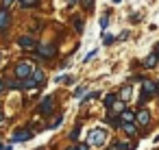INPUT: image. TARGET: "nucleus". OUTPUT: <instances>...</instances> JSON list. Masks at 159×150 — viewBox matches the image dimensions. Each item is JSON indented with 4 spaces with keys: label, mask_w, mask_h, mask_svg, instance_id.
<instances>
[{
    "label": "nucleus",
    "mask_w": 159,
    "mask_h": 150,
    "mask_svg": "<svg viewBox=\"0 0 159 150\" xmlns=\"http://www.w3.org/2000/svg\"><path fill=\"white\" fill-rule=\"evenodd\" d=\"M79 150H89V143H81V146H79Z\"/></svg>",
    "instance_id": "nucleus-26"
},
{
    "label": "nucleus",
    "mask_w": 159,
    "mask_h": 150,
    "mask_svg": "<svg viewBox=\"0 0 159 150\" xmlns=\"http://www.w3.org/2000/svg\"><path fill=\"white\" fill-rule=\"evenodd\" d=\"M37 52H39V57H44V59H52L55 55H57V48L55 46H37Z\"/></svg>",
    "instance_id": "nucleus-6"
},
{
    "label": "nucleus",
    "mask_w": 159,
    "mask_h": 150,
    "mask_svg": "<svg viewBox=\"0 0 159 150\" xmlns=\"http://www.w3.org/2000/svg\"><path fill=\"white\" fill-rule=\"evenodd\" d=\"M9 22H11L9 11H7V9H0V31H5V29L9 26Z\"/></svg>",
    "instance_id": "nucleus-7"
},
{
    "label": "nucleus",
    "mask_w": 159,
    "mask_h": 150,
    "mask_svg": "<svg viewBox=\"0 0 159 150\" xmlns=\"http://www.w3.org/2000/svg\"><path fill=\"white\" fill-rule=\"evenodd\" d=\"M5 89H7V85H5V81H2V78H0V94H2Z\"/></svg>",
    "instance_id": "nucleus-25"
},
{
    "label": "nucleus",
    "mask_w": 159,
    "mask_h": 150,
    "mask_svg": "<svg viewBox=\"0 0 159 150\" xmlns=\"http://www.w3.org/2000/svg\"><path fill=\"white\" fill-rule=\"evenodd\" d=\"M81 5H83V9H87V11H89V9L94 7V0H81Z\"/></svg>",
    "instance_id": "nucleus-17"
},
{
    "label": "nucleus",
    "mask_w": 159,
    "mask_h": 150,
    "mask_svg": "<svg viewBox=\"0 0 159 150\" xmlns=\"http://www.w3.org/2000/svg\"><path fill=\"white\" fill-rule=\"evenodd\" d=\"M120 117H122V122H135V113H133V111H129V109H124Z\"/></svg>",
    "instance_id": "nucleus-13"
},
{
    "label": "nucleus",
    "mask_w": 159,
    "mask_h": 150,
    "mask_svg": "<svg viewBox=\"0 0 159 150\" xmlns=\"http://www.w3.org/2000/svg\"><path fill=\"white\" fill-rule=\"evenodd\" d=\"M122 128H124L126 135H135V133H137V128H135L133 122H122Z\"/></svg>",
    "instance_id": "nucleus-11"
},
{
    "label": "nucleus",
    "mask_w": 159,
    "mask_h": 150,
    "mask_svg": "<svg viewBox=\"0 0 159 150\" xmlns=\"http://www.w3.org/2000/svg\"><path fill=\"white\" fill-rule=\"evenodd\" d=\"M157 61H159V59H157V55L152 52V55H148V57H146V61H144V68L152 70V68H157Z\"/></svg>",
    "instance_id": "nucleus-10"
},
{
    "label": "nucleus",
    "mask_w": 159,
    "mask_h": 150,
    "mask_svg": "<svg viewBox=\"0 0 159 150\" xmlns=\"http://www.w3.org/2000/svg\"><path fill=\"white\" fill-rule=\"evenodd\" d=\"M37 2H39V0H20L22 7H37Z\"/></svg>",
    "instance_id": "nucleus-14"
},
{
    "label": "nucleus",
    "mask_w": 159,
    "mask_h": 150,
    "mask_svg": "<svg viewBox=\"0 0 159 150\" xmlns=\"http://www.w3.org/2000/svg\"><path fill=\"white\" fill-rule=\"evenodd\" d=\"M157 91V85L152 81H144V87H142V96H139V102H146L152 94Z\"/></svg>",
    "instance_id": "nucleus-3"
},
{
    "label": "nucleus",
    "mask_w": 159,
    "mask_h": 150,
    "mask_svg": "<svg viewBox=\"0 0 159 150\" xmlns=\"http://www.w3.org/2000/svg\"><path fill=\"white\" fill-rule=\"evenodd\" d=\"M61 124V115H57L55 120H52V124H50V128H55V126H59Z\"/></svg>",
    "instance_id": "nucleus-19"
},
{
    "label": "nucleus",
    "mask_w": 159,
    "mask_h": 150,
    "mask_svg": "<svg viewBox=\"0 0 159 150\" xmlns=\"http://www.w3.org/2000/svg\"><path fill=\"white\" fill-rule=\"evenodd\" d=\"M107 24H109V20H107V18H102V20H100V29H107Z\"/></svg>",
    "instance_id": "nucleus-23"
},
{
    "label": "nucleus",
    "mask_w": 159,
    "mask_h": 150,
    "mask_svg": "<svg viewBox=\"0 0 159 150\" xmlns=\"http://www.w3.org/2000/svg\"><path fill=\"white\" fill-rule=\"evenodd\" d=\"M113 111L122 113V111H124V102H122V100H116V102H113Z\"/></svg>",
    "instance_id": "nucleus-15"
},
{
    "label": "nucleus",
    "mask_w": 159,
    "mask_h": 150,
    "mask_svg": "<svg viewBox=\"0 0 159 150\" xmlns=\"http://www.w3.org/2000/svg\"><path fill=\"white\" fill-rule=\"evenodd\" d=\"M33 70H35V65H33V63L22 61V63H18V65H16V76H18L20 81H24V78H29V76L33 74Z\"/></svg>",
    "instance_id": "nucleus-1"
},
{
    "label": "nucleus",
    "mask_w": 159,
    "mask_h": 150,
    "mask_svg": "<svg viewBox=\"0 0 159 150\" xmlns=\"http://www.w3.org/2000/svg\"><path fill=\"white\" fill-rule=\"evenodd\" d=\"M129 98H131V85H124V87H122V91H120V100H122V102H126Z\"/></svg>",
    "instance_id": "nucleus-12"
},
{
    "label": "nucleus",
    "mask_w": 159,
    "mask_h": 150,
    "mask_svg": "<svg viewBox=\"0 0 159 150\" xmlns=\"http://www.w3.org/2000/svg\"><path fill=\"white\" fill-rule=\"evenodd\" d=\"M18 46H22V48H35L37 44H35V39H33V37L24 35V37H20V39H18Z\"/></svg>",
    "instance_id": "nucleus-9"
},
{
    "label": "nucleus",
    "mask_w": 159,
    "mask_h": 150,
    "mask_svg": "<svg viewBox=\"0 0 159 150\" xmlns=\"http://www.w3.org/2000/svg\"><path fill=\"white\" fill-rule=\"evenodd\" d=\"M2 120H5V115H2V113H0V122H2Z\"/></svg>",
    "instance_id": "nucleus-29"
},
{
    "label": "nucleus",
    "mask_w": 159,
    "mask_h": 150,
    "mask_svg": "<svg viewBox=\"0 0 159 150\" xmlns=\"http://www.w3.org/2000/svg\"><path fill=\"white\" fill-rule=\"evenodd\" d=\"M11 5H13V0H2V7H5V9H9Z\"/></svg>",
    "instance_id": "nucleus-22"
},
{
    "label": "nucleus",
    "mask_w": 159,
    "mask_h": 150,
    "mask_svg": "<svg viewBox=\"0 0 159 150\" xmlns=\"http://www.w3.org/2000/svg\"><path fill=\"white\" fill-rule=\"evenodd\" d=\"M135 122H137V124H142V126H146V124L150 122V113H148L146 109H142V111L135 115Z\"/></svg>",
    "instance_id": "nucleus-8"
},
{
    "label": "nucleus",
    "mask_w": 159,
    "mask_h": 150,
    "mask_svg": "<svg viewBox=\"0 0 159 150\" xmlns=\"http://www.w3.org/2000/svg\"><path fill=\"white\" fill-rule=\"evenodd\" d=\"M113 102H116V94H109V96L105 98V104H107V107H113Z\"/></svg>",
    "instance_id": "nucleus-16"
},
{
    "label": "nucleus",
    "mask_w": 159,
    "mask_h": 150,
    "mask_svg": "<svg viewBox=\"0 0 159 150\" xmlns=\"http://www.w3.org/2000/svg\"><path fill=\"white\" fill-rule=\"evenodd\" d=\"M57 83H72V78H70V76H59Z\"/></svg>",
    "instance_id": "nucleus-18"
},
{
    "label": "nucleus",
    "mask_w": 159,
    "mask_h": 150,
    "mask_svg": "<svg viewBox=\"0 0 159 150\" xmlns=\"http://www.w3.org/2000/svg\"><path fill=\"white\" fill-rule=\"evenodd\" d=\"M31 137H33V130H31V128H18V130L11 135V141L18 143V141H26V139H31Z\"/></svg>",
    "instance_id": "nucleus-4"
},
{
    "label": "nucleus",
    "mask_w": 159,
    "mask_h": 150,
    "mask_svg": "<svg viewBox=\"0 0 159 150\" xmlns=\"http://www.w3.org/2000/svg\"><path fill=\"white\" fill-rule=\"evenodd\" d=\"M74 26H76V31H79V33L83 31V22H81V20H76V22H74Z\"/></svg>",
    "instance_id": "nucleus-20"
},
{
    "label": "nucleus",
    "mask_w": 159,
    "mask_h": 150,
    "mask_svg": "<svg viewBox=\"0 0 159 150\" xmlns=\"http://www.w3.org/2000/svg\"><path fill=\"white\" fill-rule=\"evenodd\" d=\"M102 42H105V46H109V44L113 42V37H111V35H105V39H102Z\"/></svg>",
    "instance_id": "nucleus-21"
},
{
    "label": "nucleus",
    "mask_w": 159,
    "mask_h": 150,
    "mask_svg": "<svg viewBox=\"0 0 159 150\" xmlns=\"http://www.w3.org/2000/svg\"><path fill=\"white\" fill-rule=\"evenodd\" d=\"M52 111H55V102H52V98H50V96L42 98V104H39V113H42V115H48V113H52Z\"/></svg>",
    "instance_id": "nucleus-5"
},
{
    "label": "nucleus",
    "mask_w": 159,
    "mask_h": 150,
    "mask_svg": "<svg viewBox=\"0 0 159 150\" xmlns=\"http://www.w3.org/2000/svg\"><path fill=\"white\" fill-rule=\"evenodd\" d=\"M155 55H157V59H159V44H157V48H155Z\"/></svg>",
    "instance_id": "nucleus-27"
},
{
    "label": "nucleus",
    "mask_w": 159,
    "mask_h": 150,
    "mask_svg": "<svg viewBox=\"0 0 159 150\" xmlns=\"http://www.w3.org/2000/svg\"><path fill=\"white\" fill-rule=\"evenodd\" d=\"M76 137H79V128H74V130H72V135H70V139H76Z\"/></svg>",
    "instance_id": "nucleus-24"
},
{
    "label": "nucleus",
    "mask_w": 159,
    "mask_h": 150,
    "mask_svg": "<svg viewBox=\"0 0 159 150\" xmlns=\"http://www.w3.org/2000/svg\"><path fill=\"white\" fill-rule=\"evenodd\" d=\"M105 141H107V133L102 128H94L89 133V139H87L89 146H105Z\"/></svg>",
    "instance_id": "nucleus-2"
},
{
    "label": "nucleus",
    "mask_w": 159,
    "mask_h": 150,
    "mask_svg": "<svg viewBox=\"0 0 159 150\" xmlns=\"http://www.w3.org/2000/svg\"><path fill=\"white\" fill-rule=\"evenodd\" d=\"M66 150H79V148H74V146H72V148H66Z\"/></svg>",
    "instance_id": "nucleus-28"
}]
</instances>
